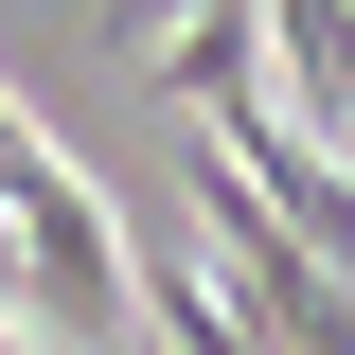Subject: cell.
Wrapping results in <instances>:
<instances>
[{"label": "cell", "instance_id": "1", "mask_svg": "<svg viewBox=\"0 0 355 355\" xmlns=\"http://www.w3.org/2000/svg\"><path fill=\"white\" fill-rule=\"evenodd\" d=\"M196 214H214V266L249 284L266 355H355V266H338V249H302V214H284V196H266L214 125H196Z\"/></svg>", "mask_w": 355, "mask_h": 355}, {"label": "cell", "instance_id": "2", "mask_svg": "<svg viewBox=\"0 0 355 355\" xmlns=\"http://www.w3.org/2000/svg\"><path fill=\"white\" fill-rule=\"evenodd\" d=\"M0 214H18V249H36V338H107V320L142 302V266L107 249V214H89V178L53 160L18 107H0Z\"/></svg>", "mask_w": 355, "mask_h": 355}, {"label": "cell", "instance_id": "3", "mask_svg": "<svg viewBox=\"0 0 355 355\" xmlns=\"http://www.w3.org/2000/svg\"><path fill=\"white\" fill-rule=\"evenodd\" d=\"M178 18H266V0H125V36H178Z\"/></svg>", "mask_w": 355, "mask_h": 355}]
</instances>
